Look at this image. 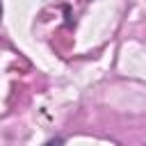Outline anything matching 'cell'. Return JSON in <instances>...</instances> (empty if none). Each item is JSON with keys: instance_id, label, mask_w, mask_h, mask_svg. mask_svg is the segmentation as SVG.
I'll use <instances>...</instances> for the list:
<instances>
[{"instance_id": "cell-1", "label": "cell", "mask_w": 146, "mask_h": 146, "mask_svg": "<svg viewBox=\"0 0 146 146\" xmlns=\"http://www.w3.org/2000/svg\"><path fill=\"white\" fill-rule=\"evenodd\" d=\"M46 146H62V139H55V141H48Z\"/></svg>"}]
</instances>
